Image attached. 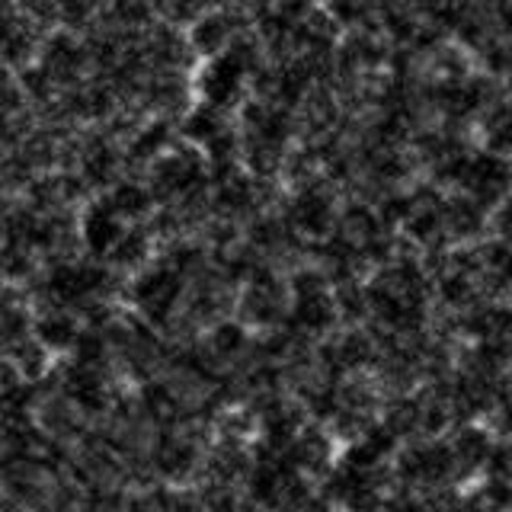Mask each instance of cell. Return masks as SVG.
<instances>
[{"mask_svg":"<svg viewBox=\"0 0 512 512\" xmlns=\"http://www.w3.org/2000/svg\"><path fill=\"white\" fill-rule=\"evenodd\" d=\"M458 471V461L452 445L445 442H423V445H413L404 452L397 464V474L410 480V484H426V487H439L445 484L448 477Z\"/></svg>","mask_w":512,"mask_h":512,"instance_id":"cell-4","label":"cell"},{"mask_svg":"<svg viewBox=\"0 0 512 512\" xmlns=\"http://www.w3.org/2000/svg\"><path fill=\"white\" fill-rule=\"evenodd\" d=\"M199 461L196 445L183 436H160L157 448H154V468L164 474L167 480H183L192 474Z\"/></svg>","mask_w":512,"mask_h":512,"instance_id":"cell-8","label":"cell"},{"mask_svg":"<svg viewBox=\"0 0 512 512\" xmlns=\"http://www.w3.org/2000/svg\"><path fill=\"white\" fill-rule=\"evenodd\" d=\"M180 295H183V276L167 263L148 266L144 272H138V279L132 282V298L151 324L170 320Z\"/></svg>","mask_w":512,"mask_h":512,"instance_id":"cell-1","label":"cell"},{"mask_svg":"<svg viewBox=\"0 0 512 512\" xmlns=\"http://www.w3.org/2000/svg\"><path fill=\"white\" fill-rule=\"evenodd\" d=\"M221 132H224L221 116H218V109H212V106H196L183 119V135L192 144H202V148H208V144H212Z\"/></svg>","mask_w":512,"mask_h":512,"instance_id":"cell-16","label":"cell"},{"mask_svg":"<svg viewBox=\"0 0 512 512\" xmlns=\"http://www.w3.org/2000/svg\"><path fill=\"white\" fill-rule=\"evenodd\" d=\"M288 221L308 237H327L333 224V205L320 189H301L292 208H288Z\"/></svg>","mask_w":512,"mask_h":512,"instance_id":"cell-6","label":"cell"},{"mask_svg":"<svg viewBox=\"0 0 512 512\" xmlns=\"http://www.w3.org/2000/svg\"><path fill=\"white\" fill-rule=\"evenodd\" d=\"M250 74V64L240 58L237 52H224L221 58H212L199 71V96H202V106H212V109H228L240 100V90H244V77Z\"/></svg>","mask_w":512,"mask_h":512,"instance_id":"cell-2","label":"cell"},{"mask_svg":"<svg viewBox=\"0 0 512 512\" xmlns=\"http://www.w3.org/2000/svg\"><path fill=\"white\" fill-rule=\"evenodd\" d=\"M167 144H170V125L164 119L148 122L144 128H138L132 144H128V160H135V164H141V160H160Z\"/></svg>","mask_w":512,"mask_h":512,"instance_id":"cell-15","label":"cell"},{"mask_svg":"<svg viewBox=\"0 0 512 512\" xmlns=\"http://www.w3.org/2000/svg\"><path fill=\"white\" fill-rule=\"evenodd\" d=\"M407 237L416 240V244H426V247H436V240L445 228V218H442V208H432V205H420L416 212L410 215V221L404 224Z\"/></svg>","mask_w":512,"mask_h":512,"instance_id":"cell-17","label":"cell"},{"mask_svg":"<svg viewBox=\"0 0 512 512\" xmlns=\"http://www.w3.org/2000/svg\"><path fill=\"white\" fill-rule=\"evenodd\" d=\"M208 346H212L215 356L231 359L247 346V330L234 324V320H221V324H215L212 333H208Z\"/></svg>","mask_w":512,"mask_h":512,"instance_id":"cell-20","label":"cell"},{"mask_svg":"<svg viewBox=\"0 0 512 512\" xmlns=\"http://www.w3.org/2000/svg\"><path fill=\"white\" fill-rule=\"evenodd\" d=\"M452 452H455V461H458V471L461 474H471L477 468H487L490 464V455H493V445H490V436L484 429H461L455 442H452Z\"/></svg>","mask_w":512,"mask_h":512,"instance_id":"cell-12","label":"cell"},{"mask_svg":"<svg viewBox=\"0 0 512 512\" xmlns=\"http://www.w3.org/2000/svg\"><path fill=\"white\" fill-rule=\"evenodd\" d=\"M292 320L301 333H324L336 320V298L330 292L301 295L292 304Z\"/></svg>","mask_w":512,"mask_h":512,"instance_id":"cell-11","label":"cell"},{"mask_svg":"<svg viewBox=\"0 0 512 512\" xmlns=\"http://www.w3.org/2000/svg\"><path fill=\"white\" fill-rule=\"evenodd\" d=\"M461 186L468 189V196L487 212L490 205L506 199V192L512 189V160L500 157V154H490V151L474 154L468 176H464Z\"/></svg>","mask_w":512,"mask_h":512,"instance_id":"cell-3","label":"cell"},{"mask_svg":"<svg viewBox=\"0 0 512 512\" xmlns=\"http://www.w3.org/2000/svg\"><path fill=\"white\" fill-rule=\"evenodd\" d=\"M10 356H16L13 362L20 365L23 381H36L48 372V349L39 340H23L10 346Z\"/></svg>","mask_w":512,"mask_h":512,"instance_id":"cell-19","label":"cell"},{"mask_svg":"<svg viewBox=\"0 0 512 512\" xmlns=\"http://www.w3.org/2000/svg\"><path fill=\"white\" fill-rule=\"evenodd\" d=\"M330 455H333V442L330 436H324L320 429H304L301 436L295 439V445L288 448V464L301 474H317V471H327L330 464Z\"/></svg>","mask_w":512,"mask_h":512,"instance_id":"cell-9","label":"cell"},{"mask_svg":"<svg viewBox=\"0 0 512 512\" xmlns=\"http://www.w3.org/2000/svg\"><path fill=\"white\" fill-rule=\"evenodd\" d=\"M439 298L445 304H452V308H461V304H468L474 298V282H471V276H464V272H458V269L445 272V276L439 279Z\"/></svg>","mask_w":512,"mask_h":512,"instance_id":"cell-21","label":"cell"},{"mask_svg":"<svg viewBox=\"0 0 512 512\" xmlns=\"http://www.w3.org/2000/svg\"><path fill=\"white\" fill-rule=\"evenodd\" d=\"M231 32H234V26H231L228 13H221V10L202 13L189 29V45L196 48L199 55H205L208 61H212V58H221L231 48V42H234Z\"/></svg>","mask_w":512,"mask_h":512,"instance_id":"cell-7","label":"cell"},{"mask_svg":"<svg viewBox=\"0 0 512 512\" xmlns=\"http://www.w3.org/2000/svg\"><path fill=\"white\" fill-rule=\"evenodd\" d=\"M442 218H445V231H452L461 240L477 237L480 228H484V208H480L471 196L448 199L442 205Z\"/></svg>","mask_w":512,"mask_h":512,"instance_id":"cell-13","label":"cell"},{"mask_svg":"<svg viewBox=\"0 0 512 512\" xmlns=\"http://www.w3.org/2000/svg\"><path fill=\"white\" fill-rule=\"evenodd\" d=\"M125 234L128 231H125V224H122V215L116 212V208H112L109 199L87 205V212L80 215V240H84V247L93 256L112 253V250L119 247V240Z\"/></svg>","mask_w":512,"mask_h":512,"instance_id":"cell-5","label":"cell"},{"mask_svg":"<svg viewBox=\"0 0 512 512\" xmlns=\"http://www.w3.org/2000/svg\"><path fill=\"white\" fill-rule=\"evenodd\" d=\"M148 256H151V237L141 228H132L119 240V247L112 250V263L119 269H138V266H144Z\"/></svg>","mask_w":512,"mask_h":512,"instance_id":"cell-18","label":"cell"},{"mask_svg":"<svg viewBox=\"0 0 512 512\" xmlns=\"http://www.w3.org/2000/svg\"><path fill=\"white\" fill-rule=\"evenodd\" d=\"M80 333H84V330L77 327V317L68 314V311H61V308L48 311V314H42L36 320V340L48 352H68V349L74 352Z\"/></svg>","mask_w":512,"mask_h":512,"instance_id":"cell-10","label":"cell"},{"mask_svg":"<svg viewBox=\"0 0 512 512\" xmlns=\"http://www.w3.org/2000/svg\"><path fill=\"white\" fill-rule=\"evenodd\" d=\"M106 199L112 202V208H116V212L122 215V221H125V218H144V215H148L151 205H154V192H151V186H141L135 180H122V183L112 186V192Z\"/></svg>","mask_w":512,"mask_h":512,"instance_id":"cell-14","label":"cell"}]
</instances>
